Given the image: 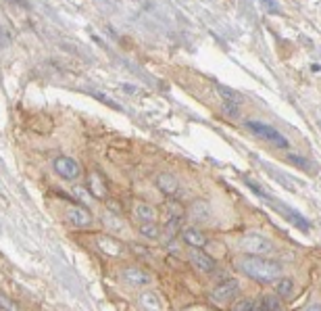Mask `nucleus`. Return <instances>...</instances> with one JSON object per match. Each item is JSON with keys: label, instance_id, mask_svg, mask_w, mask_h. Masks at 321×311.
Listing matches in <instances>:
<instances>
[{"label": "nucleus", "instance_id": "17", "mask_svg": "<svg viewBox=\"0 0 321 311\" xmlns=\"http://www.w3.org/2000/svg\"><path fill=\"white\" fill-rule=\"evenodd\" d=\"M88 190H90L96 199H104V194H106V184L102 182V177L98 175L96 172L88 175Z\"/></svg>", "mask_w": 321, "mask_h": 311}, {"label": "nucleus", "instance_id": "21", "mask_svg": "<svg viewBox=\"0 0 321 311\" xmlns=\"http://www.w3.org/2000/svg\"><path fill=\"white\" fill-rule=\"evenodd\" d=\"M140 234L144 238H150V241H157L160 236V230L157 228V224H140Z\"/></svg>", "mask_w": 321, "mask_h": 311}, {"label": "nucleus", "instance_id": "3", "mask_svg": "<svg viewBox=\"0 0 321 311\" xmlns=\"http://www.w3.org/2000/svg\"><path fill=\"white\" fill-rule=\"evenodd\" d=\"M238 295H240V282L234 280V278H229L225 282L217 284V286L211 290V301H215L217 305H224V303L234 301Z\"/></svg>", "mask_w": 321, "mask_h": 311}, {"label": "nucleus", "instance_id": "19", "mask_svg": "<svg viewBox=\"0 0 321 311\" xmlns=\"http://www.w3.org/2000/svg\"><path fill=\"white\" fill-rule=\"evenodd\" d=\"M261 311H284L278 295H267L261 301Z\"/></svg>", "mask_w": 321, "mask_h": 311}, {"label": "nucleus", "instance_id": "28", "mask_svg": "<svg viewBox=\"0 0 321 311\" xmlns=\"http://www.w3.org/2000/svg\"><path fill=\"white\" fill-rule=\"evenodd\" d=\"M0 307H2V309H6V311H17V309H15V305H11V303H8V299L2 295V292H0Z\"/></svg>", "mask_w": 321, "mask_h": 311}, {"label": "nucleus", "instance_id": "13", "mask_svg": "<svg viewBox=\"0 0 321 311\" xmlns=\"http://www.w3.org/2000/svg\"><path fill=\"white\" fill-rule=\"evenodd\" d=\"M133 215L138 217L140 224H155L157 211H155L153 205H146V203H138V205L133 207Z\"/></svg>", "mask_w": 321, "mask_h": 311}, {"label": "nucleus", "instance_id": "4", "mask_svg": "<svg viewBox=\"0 0 321 311\" xmlns=\"http://www.w3.org/2000/svg\"><path fill=\"white\" fill-rule=\"evenodd\" d=\"M246 128L251 130V132H255L257 136H261V138H265V140L273 142L275 146L288 148V140L284 138L278 130H273L271 126H265V123H261V121H246Z\"/></svg>", "mask_w": 321, "mask_h": 311}, {"label": "nucleus", "instance_id": "30", "mask_svg": "<svg viewBox=\"0 0 321 311\" xmlns=\"http://www.w3.org/2000/svg\"><path fill=\"white\" fill-rule=\"evenodd\" d=\"M305 311H319V305H317V303H313V305H309Z\"/></svg>", "mask_w": 321, "mask_h": 311}, {"label": "nucleus", "instance_id": "26", "mask_svg": "<svg viewBox=\"0 0 321 311\" xmlns=\"http://www.w3.org/2000/svg\"><path fill=\"white\" fill-rule=\"evenodd\" d=\"M92 96H96L100 103H106L109 106H113V109H119V104L117 103H113V99H109V96H104V94H100V92H92Z\"/></svg>", "mask_w": 321, "mask_h": 311}, {"label": "nucleus", "instance_id": "9", "mask_svg": "<svg viewBox=\"0 0 321 311\" xmlns=\"http://www.w3.org/2000/svg\"><path fill=\"white\" fill-rule=\"evenodd\" d=\"M121 278H123V282H126L128 286H146V284H150V276L144 270L136 268V265H129V268L123 270Z\"/></svg>", "mask_w": 321, "mask_h": 311}, {"label": "nucleus", "instance_id": "2", "mask_svg": "<svg viewBox=\"0 0 321 311\" xmlns=\"http://www.w3.org/2000/svg\"><path fill=\"white\" fill-rule=\"evenodd\" d=\"M240 248L244 251V255H255V257H263L267 253L273 251V242L267 236L258 234V232H248L240 238Z\"/></svg>", "mask_w": 321, "mask_h": 311}, {"label": "nucleus", "instance_id": "6", "mask_svg": "<svg viewBox=\"0 0 321 311\" xmlns=\"http://www.w3.org/2000/svg\"><path fill=\"white\" fill-rule=\"evenodd\" d=\"M55 172L61 177H65V180H77L79 173H82V167H79V163L71 157H57L55 159Z\"/></svg>", "mask_w": 321, "mask_h": 311}, {"label": "nucleus", "instance_id": "1", "mask_svg": "<svg viewBox=\"0 0 321 311\" xmlns=\"http://www.w3.org/2000/svg\"><path fill=\"white\" fill-rule=\"evenodd\" d=\"M238 268H240V272H244L248 278H253L257 282H273V280H280V276H282V265L265 259V257L242 255L238 259Z\"/></svg>", "mask_w": 321, "mask_h": 311}, {"label": "nucleus", "instance_id": "7", "mask_svg": "<svg viewBox=\"0 0 321 311\" xmlns=\"http://www.w3.org/2000/svg\"><path fill=\"white\" fill-rule=\"evenodd\" d=\"M67 221L71 226H75V228H88V226H92V213L88 211L86 207H79V205H73V207H69L67 209Z\"/></svg>", "mask_w": 321, "mask_h": 311}, {"label": "nucleus", "instance_id": "25", "mask_svg": "<svg viewBox=\"0 0 321 311\" xmlns=\"http://www.w3.org/2000/svg\"><path fill=\"white\" fill-rule=\"evenodd\" d=\"M288 161H292V163H296L300 170H307L309 167V161L307 159H302V157H296V155H288Z\"/></svg>", "mask_w": 321, "mask_h": 311}, {"label": "nucleus", "instance_id": "14", "mask_svg": "<svg viewBox=\"0 0 321 311\" xmlns=\"http://www.w3.org/2000/svg\"><path fill=\"white\" fill-rule=\"evenodd\" d=\"M102 224L106 226V230L113 234H123L126 232V221H123L119 215H115V213H109L106 211L102 215Z\"/></svg>", "mask_w": 321, "mask_h": 311}, {"label": "nucleus", "instance_id": "24", "mask_svg": "<svg viewBox=\"0 0 321 311\" xmlns=\"http://www.w3.org/2000/svg\"><path fill=\"white\" fill-rule=\"evenodd\" d=\"M167 209H169V213H173V217H177V219L184 217V209H182V205L177 201H169L167 203Z\"/></svg>", "mask_w": 321, "mask_h": 311}, {"label": "nucleus", "instance_id": "22", "mask_svg": "<svg viewBox=\"0 0 321 311\" xmlns=\"http://www.w3.org/2000/svg\"><path fill=\"white\" fill-rule=\"evenodd\" d=\"M180 221L182 219H177V217H171L167 221V226H165V241H171V238L177 234V230H180Z\"/></svg>", "mask_w": 321, "mask_h": 311}, {"label": "nucleus", "instance_id": "16", "mask_svg": "<svg viewBox=\"0 0 321 311\" xmlns=\"http://www.w3.org/2000/svg\"><path fill=\"white\" fill-rule=\"evenodd\" d=\"M215 90L219 92V96H221V99H224V103L236 104V106H240V104H242V94H240V92H236L234 88H227V86H224V84H215Z\"/></svg>", "mask_w": 321, "mask_h": 311}, {"label": "nucleus", "instance_id": "15", "mask_svg": "<svg viewBox=\"0 0 321 311\" xmlns=\"http://www.w3.org/2000/svg\"><path fill=\"white\" fill-rule=\"evenodd\" d=\"M190 217L194 221H209L211 219V209L207 205V201H194L190 207Z\"/></svg>", "mask_w": 321, "mask_h": 311}, {"label": "nucleus", "instance_id": "27", "mask_svg": "<svg viewBox=\"0 0 321 311\" xmlns=\"http://www.w3.org/2000/svg\"><path fill=\"white\" fill-rule=\"evenodd\" d=\"M224 111L229 115V117H238V115H240L238 106L236 104H229V103H224Z\"/></svg>", "mask_w": 321, "mask_h": 311}, {"label": "nucleus", "instance_id": "10", "mask_svg": "<svg viewBox=\"0 0 321 311\" xmlns=\"http://www.w3.org/2000/svg\"><path fill=\"white\" fill-rule=\"evenodd\" d=\"M157 186L160 192H165L167 197H175L177 192H180V182H177V177L171 175V173H159L157 175Z\"/></svg>", "mask_w": 321, "mask_h": 311}, {"label": "nucleus", "instance_id": "11", "mask_svg": "<svg viewBox=\"0 0 321 311\" xmlns=\"http://www.w3.org/2000/svg\"><path fill=\"white\" fill-rule=\"evenodd\" d=\"M182 238H184V242L190 244L192 248H200L207 244V236H204L198 228H186L182 232Z\"/></svg>", "mask_w": 321, "mask_h": 311}, {"label": "nucleus", "instance_id": "12", "mask_svg": "<svg viewBox=\"0 0 321 311\" xmlns=\"http://www.w3.org/2000/svg\"><path fill=\"white\" fill-rule=\"evenodd\" d=\"M98 246H100V251L102 253H106V255H113V257H117V255H121L123 253V246H121V242L119 241H115L113 236H98Z\"/></svg>", "mask_w": 321, "mask_h": 311}, {"label": "nucleus", "instance_id": "5", "mask_svg": "<svg viewBox=\"0 0 321 311\" xmlns=\"http://www.w3.org/2000/svg\"><path fill=\"white\" fill-rule=\"evenodd\" d=\"M267 203H269V205H271L275 211H278V213H282V215L286 217V219L290 221V224L296 226L298 230H305V232H307V230L311 228V224L307 221V217H302L296 209H292V207H288V205H284L282 201H278V199H271V197L267 199Z\"/></svg>", "mask_w": 321, "mask_h": 311}, {"label": "nucleus", "instance_id": "8", "mask_svg": "<svg viewBox=\"0 0 321 311\" xmlns=\"http://www.w3.org/2000/svg\"><path fill=\"white\" fill-rule=\"evenodd\" d=\"M190 261H192V265L196 270H200V272H204V274H213L215 272V259L207 253V251H200V248H192L190 251Z\"/></svg>", "mask_w": 321, "mask_h": 311}, {"label": "nucleus", "instance_id": "29", "mask_svg": "<svg viewBox=\"0 0 321 311\" xmlns=\"http://www.w3.org/2000/svg\"><path fill=\"white\" fill-rule=\"evenodd\" d=\"M8 42H11V35H8V32H4V28H0V46H6Z\"/></svg>", "mask_w": 321, "mask_h": 311}, {"label": "nucleus", "instance_id": "23", "mask_svg": "<svg viewBox=\"0 0 321 311\" xmlns=\"http://www.w3.org/2000/svg\"><path fill=\"white\" fill-rule=\"evenodd\" d=\"M292 280H288V278H284V280H280V284H278V297H290L292 295Z\"/></svg>", "mask_w": 321, "mask_h": 311}, {"label": "nucleus", "instance_id": "20", "mask_svg": "<svg viewBox=\"0 0 321 311\" xmlns=\"http://www.w3.org/2000/svg\"><path fill=\"white\" fill-rule=\"evenodd\" d=\"M231 311H261V301L257 303L255 299H240Z\"/></svg>", "mask_w": 321, "mask_h": 311}, {"label": "nucleus", "instance_id": "18", "mask_svg": "<svg viewBox=\"0 0 321 311\" xmlns=\"http://www.w3.org/2000/svg\"><path fill=\"white\" fill-rule=\"evenodd\" d=\"M140 307L144 311H160V299L157 297V292H142L140 295Z\"/></svg>", "mask_w": 321, "mask_h": 311}]
</instances>
